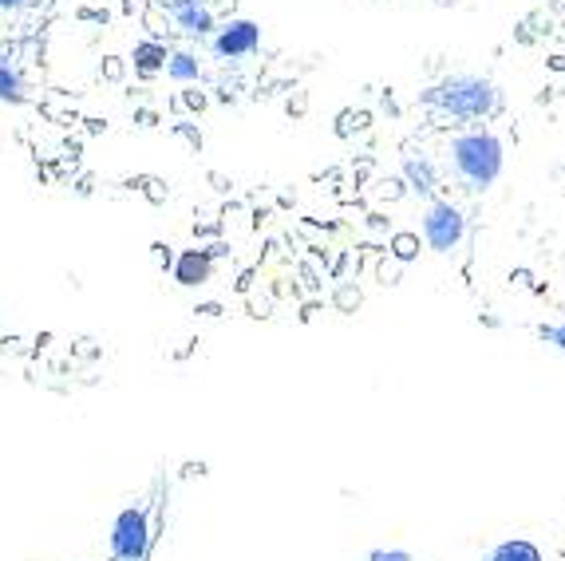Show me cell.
<instances>
[{
    "instance_id": "cell-11",
    "label": "cell",
    "mask_w": 565,
    "mask_h": 561,
    "mask_svg": "<svg viewBox=\"0 0 565 561\" xmlns=\"http://www.w3.org/2000/svg\"><path fill=\"white\" fill-rule=\"evenodd\" d=\"M0 99L4 103H20L24 99V80H20V72L8 60H0Z\"/></svg>"
},
{
    "instance_id": "cell-5",
    "label": "cell",
    "mask_w": 565,
    "mask_h": 561,
    "mask_svg": "<svg viewBox=\"0 0 565 561\" xmlns=\"http://www.w3.org/2000/svg\"><path fill=\"white\" fill-rule=\"evenodd\" d=\"M210 52L218 56V60H245V56H253L257 48H261V28L253 24V20H226V24H218L210 36Z\"/></svg>"
},
{
    "instance_id": "cell-9",
    "label": "cell",
    "mask_w": 565,
    "mask_h": 561,
    "mask_svg": "<svg viewBox=\"0 0 565 561\" xmlns=\"http://www.w3.org/2000/svg\"><path fill=\"white\" fill-rule=\"evenodd\" d=\"M162 72H166V76H170L174 83H198V76H202V64H198V56H194V52L178 48V52H166V64H162Z\"/></svg>"
},
{
    "instance_id": "cell-13",
    "label": "cell",
    "mask_w": 565,
    "mask_h": 561,
    "mask_svg": "<svg viewBox=\"0 0 565 561\" xmlns=\"http://www.w3.org/2000/svg\"><path fill=\"white\" fill-rule=\"evenodd\" d=\"M368 561H415V558H411L407 550H372Z\"/></svg>"
},
{
    "instance_id": "cell-3",
    "label": "cell",
    "mask_w": 565,
    "mask_h": 561,
    "mask_svg": "<svg viewBox=\"0 0 565 561\" xmlns=\"http://www.w3.org/2000/svg\"><path fill=\"white\" fill-rule=\"evenodd\" d=\"M151 538H155V530H151V518H147V510L143 506H123L119 514H115V522H111V558L115 561H147L151 554Z\"/></svg>"
},
{
    "instance_id": "cell-12",
    "label": "cell",
    "mask_w": 565,
    "mask_h": 561,
    "mask_svg": "<svg viewBox=\"0 0 565 561\" xmlns=\"http://www.w3.org/2000/svg\"><path fill=\"white\" fill-rule=\"evenodd\" d=\"M404 174H407V182H411L419 194H427V190L435 186V170H431V162H427V159H407L404 162Z\"/></svg>"
},
{
    "instance_id": "cell-10",
    "label": "cell",
    "mask_w": 565,
    "mask_h": 561,
    "mask_svg": "<svg viewBox=\"0 0 565 561\" xmlns=\"http://www.w3.org/2000/svg\"><path fill=\"white\" fill-rule=\"evenodd\" d=\"M486 561H542V550L534 546V542H526V538H510V542H498Z\"/></svg>"
},
{
    "instance_id": "cell-7",
    "label": "cell",
    "mask_w": 565,
    "mask_h": 561,
    "mask_svg": "<svg viewBox=\"0 0 565 561\" xmlns=\"http://www.w3.org/2000/svg\"><path fill=\"white\" fill-rule=\"evenodd\" d=\"M210 273H214V261H210V253H206V249H182V253H178V261H174V281H178V285H186V289L206 285V281H210Z\"/></svg>"
},
{
    "instance_id": "cell-4",
    "label": "cell",
    "mask_w": 565,
    "mask_h": 561,
    "mask_svg": "<svg viewBox=\"0 0 565 561\" xmlns=\"http://www.w3.org/2000/svg\"><path fill=\"white\" fill-rule=\"evenodd\" d=\"M463 234H467V218L459 214V206H451V202H431V206L423 210V241H427L435 253L459 249Z\"/></svg>"
},
{
    "instance_id": "cell-6",
    "label": "cell",
    "mask_w": 565,
    "mask_h": 561,
    "mask_svg": "<svg viewBox=\"0 0 565 561\" xmlns=\"http://www.w3.org/2000/svg\"><path fill=\"white\" fill-rule=\"evenodd\" d=\"M166 16H170V24H174L182 36H190V40H206V36L218 28L214 8H210L206 0H166Z\"/></svg>"
},
{
    "instance_id": "cell-14",
    "label": "cell",
    "mask_w": 565,
    "mask_h": 561,
    "mask_svg": "<svg viewBox=\"0 0 565 561\" xmlns=\"http://www.w3.org/2000/svg\"><path fill=\"white\" fill-rule=\"evenodd\" d=\"M415 245H419L415 238H396V257H400V261H411V257H415Z\"/></svg>"
},
{
    "instance_id": "cell-16",
    "label": "cell",
    "mask_w": 565,
    "mask_h": 561,
    "mask_svg": "<svg viewBox=\"0 0 565 561\" xmlns=\"http://www.w3.org/2000/svg\"><path fill=\"white\" fill-rule=\"evenodd\" d=\"M16 8H24V0H0V12H16Z\"/></svg>"
},
{
    "instance_id": "cell-2",
    "label": "cell",
    "mask_w": 565,
    "mask_h": 561,
    "mask_svg": "<svg viewBox=\"0 0 565 561\" xmlns=\"http://www.w3.org/2000/svg\"><path fill=\"white\" fill-rule=\"evenodd\" d=\"M451 166L455 174L471 186V190H486L498 182L502 166H506V147L498 135L490 131H467V135H455L451 143Z\"/></svg>"
},
{
    "instance_id": "cell-8",
    "label": "cell",
    "mask_w": 565,
    "mask_h": 561,
    "mask_svg": "<svg viewBox=\"0 0 565 561\" xmlns=\"http://www.w3.org/2000/svg\"><path fill=\"white\" fill-rule=\"evenodd\" d=\"M131 64H135V72H139L143 80L159 76L162 64H166V44H159V40H139V44L131 48Z\"/></svg>"
},
{
    "instance_id": "cell-1",
    "label": "cell",
    "mask_w": 565,
    "mask_h": 561,
    "mask_svg": "<svg viewBox=\"0 0 565 561\" xmlns=\"http://www.w3.org/2000/svg\"><path fill=\"white\" fill-rule=\"evenodd\" d=\"M423 103L451 119H486L498 107V87L483 76H447L423 91Z\"/></svg>"
},
{
    "instance_id": "cell-15",
    "label": "cell",
    "mask_w": 565,
    "mask_h": 561,
    "mask_svg": "<svg viewBox=\"0 0 565 561\" xmlns=\"http://www.w3.org/2000/svg\"><path fill=\"white\" fill-rule=\"evenodd\" d=\"M546 336H550V344H558V348H562V352H565V321L558 324V328H550Z\"/></svg>"
}]
</instances>
